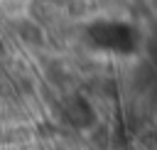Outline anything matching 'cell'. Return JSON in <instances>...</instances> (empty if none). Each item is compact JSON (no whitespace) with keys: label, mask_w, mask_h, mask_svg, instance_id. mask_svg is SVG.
I'll list each match as a JSON object with an SVG mask.
<instances>
[{"label":"cell","mask_w":157,"mask_h":150,"mask_svg":"<svg viewBox=\"0 0 157 150\" xmlns=\"http://www.w3.org/2000/svg\"><path fill=\"white\" fill-rule=\"evenodd\" d=\"M20 30H22L20 34H22L25 39H29V42H39V39H42L39 30H37L34 25H29V22H22V25H20Z\"/></svg>","instance_id":"2"},{"label":"cell","mask_w":157,"mask_h":150,"mask_svg":"<svg viewBox=\"0 0 157 150\" xmlns=\"http://www.w3.org/2000/svg\"><path fill=\"white\" fill-rule=\"evenodd\" d=\"M64 118L74 125V128H88L96 120V113L91 108V103L83 96H71L64 103Z\"/></svg>","instance_id":"1"}]
</instances>
